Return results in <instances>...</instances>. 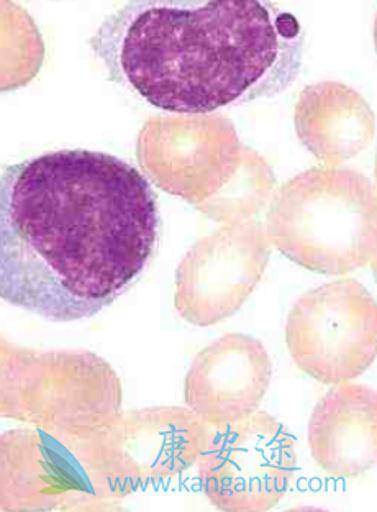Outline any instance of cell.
I'll use <instances>...</instances> for the list:
<instances>
[{"label":"cell","instance_id":"9c48e42d","mask_svg":"<svg viewBox=\"0 0 377 512\" xmlns=\"http://www.w3.org/2000/svg\"><path fill=\"white\" fill-rule=\"evenodd\" d=\"M243 145L222 115H155L137 140V160L161 191L199 209L232 178Z\"/></svg>","mask_w":377,"mask_h":512},{"label":"cell","instance_id":"6da1fadb","mask_svg":"<svg viewBox=\"0 0 377 512\" xmlns=\"http://www.w3.org/2000/svg\"><path fill=\"white\" fill-rule=\"evenodd\" d=\"M156 192L117 156L58 150L0 174V299L91 319L137 283L159 238Z\"/></svg>","mask_w":377,"mask_h":512},{"label":"cell","instance_id":"5bb4252c","mask_svg":"<svg viewBox=\"0 0 377 512\" xmlns=\"http://www.w3.org/2000/svg\"><path fill=\"white\" fill-rule=\"evenodd\" d=\"M276 188L274 171L263 156L243 147L240 165L232 178L209 201L199 207L202 214L217 222H243L263 209Z\"/></svg>","mask_w":377,"mask_h":512},{"label":"cell","instance_id":"ba28073f","mask_svg":"<svg viewBox=\"0 0 377 512\" xmlns=\"http://www.w3.org/2000/svg\"><path fill=\"white\" fill-rule=\"evenodd\" d=\"M376 301L355 279L305 294L287 319L286 340L300 370L323 384L363 375L376 358Z\"/></svg>","mask_w":377,"mask_h":512},{"label":"cell","instance_id":"7c38bea8","mask_svg":"<svg viewBox=\"0 0 377 512\" xmlns=\"http://www.w3.org/2000/svg\"><path fill=\"white\" fill-rule=\"evenodd\" d=\"M377 394L361 384H337L315 406L309 447L318 467L351 480L373 470L377 460Z\"/></svg>","mask_w":377,"mask_h":512},{"label":"cell","instance_id":"3957f363","mask_svg":"<svg viewBox=\"0 0 377 512\" xmlns=\"http://www.w3.org/2000/svg\"><path fill=\"white\" fill-rule=\"evenodd\" d=\"M266 235L305 270L332 276L359 270L376 253L373 183L350 168H310L274 196Z\"/></svg>","mask_w":377,"mask_h":512},{"label":"cell","instance_id":"2e32d148","mask_svg":"<svg viewBox=\"0 0 377 512\" xmlns=\"http://www.w3.org/2000/svg\"><path fill=\"white\" fill-rule=\"evenodd\" d=\"M28 348L15 347L0 337V417L12 419L15 383Z\"/></svg>","mask_w":377,"mask_h":512},{"label":"cell","instance_id":"7a4b0ae2","mask_svg":"<svg viewBox=\"0 0 377 512\" xmlns=\"http://www.w3.org/2000/svg\"><path fill=\"white\" fill-rule=\"evenodd\" d=\"M110 81L156 109L210 115L273 97L302 68L296 15L268 0H135L89 40Z\"/></svg>","mask_w":377,"mask_h":512},{"label":"cell","instance_id":"5b68a950","mask_svg":"<svg viewBox=\"0 0 377 512\" xmlns=\"http://www.w3.org/2000/svg\"><path fill=\"white\" fill-rule=\"evenodd\" d=\"M209 435L210 427L189 407H146L122 412L109 429L78 439V447L97 478L122 501L194 467Z\"/></svg>","mask_w":377,"mask_h":512},{"label":"cell","instance_id":"4fadbf2b","mask_svg":"<svg viewBox=\"0 0 377 512\" xmlns=\"http://www.w3.org/2000/svg\"><path fill=\"white\" fill-rule=\"evenodd\" d=\"M296 127L300 142L325 165H341L368 147L374 117L363 97L343 84L323 83L302 92Z\"/></svg>","mask_w":377,"mask_h":512},{"label":"cell","instance_id":"8992f818","mask_svg":"<svg viewBox=\"0 0 377 512\" xmlns=\"http://www.w3.org/2000/svg\"><path fill=\"white\" fill-rule=\"evenodd\" d=\"M197 463L202 491L219 511H269L296 476V440L276 417L256 411L210 430Z\"/></svg>","mask_w":377,"mask_h":512},{"label":"cell","instance_id":"8fae6325","mask_svg":"<svg viewBox=\"0 0 377 512\" xmlns=\"http://www.w3.org/2000/svg\"><path fill=\"white\" fill-rule=\"evenodd\" d=\"M271 376L273 363L263 343L250 335L228 334L194 358L184 399L207 426H225L258 411Z\"/></svg>","mask_w":377,"mask_h":512},{"label":"cell","instance_id":"9a60e30c","mask_svg":"<svg viewBox=\"0 0 377 512\" xmlns=\"http://www.w3.org/2000/svg\"><path fill=\"white\" fill-rule=\"evenodd\" d=\"M43 60L45 43L37 23L19 4L0 0V92L27 86Z\"/></svg>","mask_w":377,"mask_h":512},{"label":"cell","instance_id":"277c9868","mask_svg":"<svg viewBox=\"0 0 377 512\" xmlns=\"http://www.w3.org/2000/svg\"><path fill=\"white\" fill-rule=\"evenodd\" d=\"M122 383L86 350L28 348L15 383L12 419L64 439H89L122 416Z\"/></svg>","mask_w":377,"mask_h":512},{"label":"cell","instance_id":"52a82bcc","mask_svg":"<svg viewBox=\"0 0 377 512\" xmlns=\"http://www.w3.org/2000/svg\"><path fill=\"white\" fill-rule=\"evenodd\" d=\"M120 499L82 458L78 439L41 429L0 435V512L117 511Z\"/></svg>","mask_w":377,"mask_h":512},{"label":"cell","instance_id":"30bf717a","mask_svg":"<svg viewBox=\"0 0 377 512\" xmlns=\"http://www.w3.org/2000/svg\"><path fill=\"white\" fill-rule=\"evenodd\" d=\"M271 243L256 220L232 222L186 253L176 270L179 316L209 327L233 316L263 278Z\"/></svg>","mask_w":377,"mask_h":512}]
</instances>
